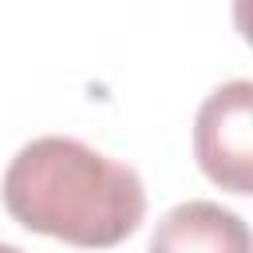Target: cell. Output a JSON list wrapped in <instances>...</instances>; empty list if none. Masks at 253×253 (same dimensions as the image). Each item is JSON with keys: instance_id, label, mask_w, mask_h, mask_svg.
Masks as SVG:
<instances>
[{"instance_id": "6da1fadb", "label": "cell", "mask_w": 253, "mask_h": 253, "mask_svg": "<svg viewBox=\"0 0 253 253\" xmlns=\"http://www.w3.org/2000/svg\"><path fill=\"white\" fill-rule=\"evenodd\" d=\"M0 194L24 229L79 249H111L146 217L142 178L67 134H43L20 146Z\"/></svg>"}, {"instance_id": "7a4b0ae2", "label": "cell", "mask_w": 253, "mask_h": 253, "mask_svg": "<svg viewBox=\"0 0 253 253\" xmlns=\"http://www.w3.org/2000/svg\"><path fill=\"white\" fill-rule=\"evenodd\" d=\"M194 158L213 186L229 194H253V83L249 79H229L206 95L194 119Z\"/></svg>"}, {"instance_id": "3957f363", "label": "cell", "mask_w": 253, "mask_h": 253, "mask_svg": "<svg viewBox=\"0 0 253 253\" xmlns=\"http://www.w3.org/2000/svg\"><path fill=\"white\" fill-rule=\"evenodd\" d=\"M146 253H249V225L217 202H182L162 213Z\"/></svg>"}, {"instance_id": "277c9868", "label": "cell", "mask_w": 253, "mask_h": 253, "mask_svg": "<svg viewBox=\"0 0 253 253\" xmlns=\"http://www.w3.org/2000/svg\"><path fill=\"white\" fill-rule=\"evenodd\" d=\"M0 253H24V249H16V245H4V241H0Z\"/></svg>"}]
</instances>
